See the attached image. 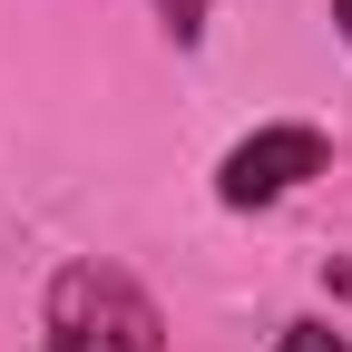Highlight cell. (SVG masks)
Instances as JSON below:
<instances>
[{
    "label": "cell",
    "mask_w": 352,
    "mask_h": 352,
    "mask_svg": "<svg viewBox=\"0 0 352 352\" xmlns=\"http://www.w3.org/2000/svg\"><path fill=\"white\" fill-rule=\"evenodd\" d=\"M39 342H50V352H166V314L147 303L138 274L78 254V264H59V274H50Z\"/></svg>",
    "instance_id": "1"
},
{
    "label": "cell",
    "mask_w": 352,
    "mask_h": 352,
    "mask_svg": "<svg viewBox=\"0 0 352 352\" xmlns=\"http://www.w3.org/2000/svg\"><path fill=\"white\" fill-rule=\"evenodd\" d=\"M323 166H333L323 127H254L245 147H226V166H215V196H226L235 215H254V206L294 196L303 176H323Z\"/></svg>",
    "instance_id": "2"
},
{
    "label": "cell",
    "mask_w": 352,
    "mask_h": 352,
    "mask_svg": "<svg viewBox=\"0 0 352 352\" xmlns=\"http://www.w3.org/2000/svg\"><path fill=\"white\" fill-rule=\"evenodd\" d=\"M147 10H157V30L176 39V50H196V39H206V10H215V0H147Z\"/></svg>",
    "instance_id": "3"
},
{
    "label": "cell",
    "mask_w": 352,
    "mask_h": 352,
    "mask_svg": "<svg viewBox=\"0 0 352 352\" xmlns=\"http://www.w3.org/2000/svg\"><path fill=\"white\" fill-rule=\"evenodd\" d=\"M274 352H352V342H342L333 323H284V333H274Z\"/></svg>",
    "instance_id": "4"
},
{
    "label": "cell",
    "mask_w": 352,
    "mask_h": 352,
    "mask_svg": "<svg viewBox=\"0 0 352 352\" xmlns=\"http://www.w3.org/2000/svg\"><path fill=\"white\" fill-rule=\"evenodd\" d=\"M323 284H333V294H342V303H352V264H342V254H333V264H323Z\"/></svg>",
    "instance_id": "5"
},
{
    "label": "cell",
    "mask_w": 352,
    "mask_h": 352,
    "mask_svg": "<svg viewBox=\"0 0 352 352\" xmlns=\"http://www.w3.org/2000/svg\"><path fill=\"white\" fill-rule=\"evenodd\" d=\"M333 30H342V39H352V0H333Z\"/></svg>",
    "instance_id": "6"
}]
</instances>
